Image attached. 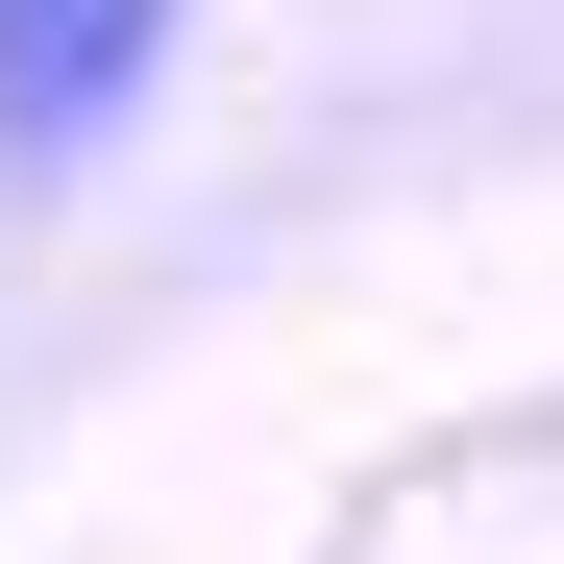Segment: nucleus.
I'll list each match as a JSON object with an SVG mask.
<instances>
[{"instance_id": "f257e3e1", "label": "nucleus", "mask_w": 564, "mask_h": 564, "mask_svg": "<svg viewBox=\"0 0 564 564\" xmlns=\"http://www.w3.org/2000/svg\"><path fill=\"white\" fill-rule=\"evenodd\" d=\"M172 74V0H0V172H74L123 148Z\"/></svg>"}]
</instances>
